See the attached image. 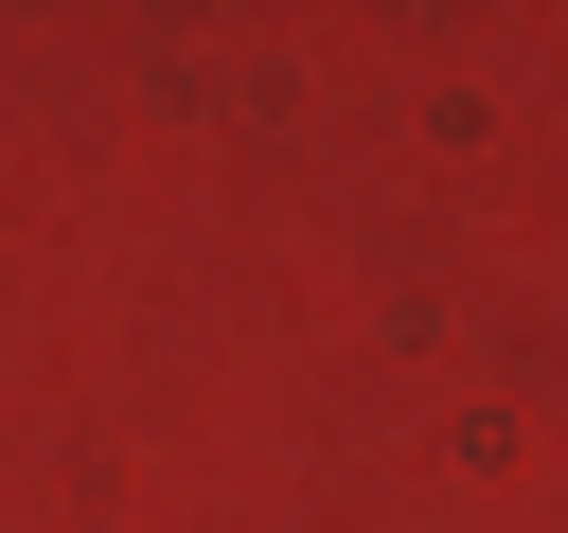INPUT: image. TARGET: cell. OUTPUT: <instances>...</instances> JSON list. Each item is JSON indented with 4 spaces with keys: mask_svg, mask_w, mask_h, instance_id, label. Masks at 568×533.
<instances>
[]
</instances>
